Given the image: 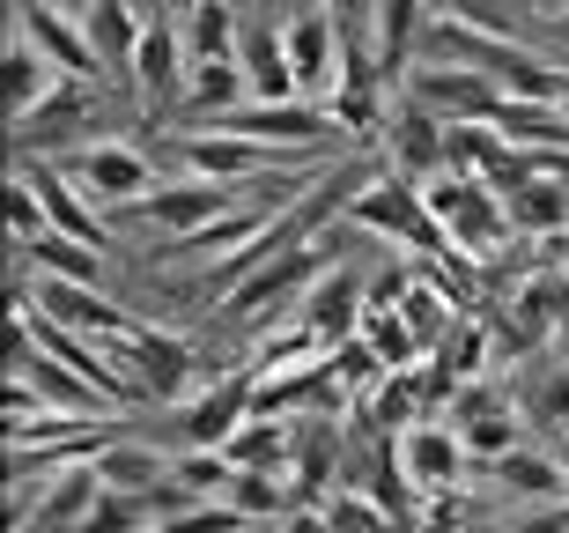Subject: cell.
<instances>
[{"mask_svg": "<svg viewBox=\"0 0 569 533\" xmlns=\"http://www.w3.org/2000/svg\"><path fill=\"white\" fill-rule=\"evenodd\" d=\"M348 230H370V237H392V245H407L415 259H429V267H451V259H466L451 237H443V223L429 215L422 186L400 171H378L370 186L348 200Z\"/></svg>", "mask_w": 569, "mask_h": 533, "instance_id": "1", "label": "cell"}, {"mask_svg": "<svg viewBox=\"0 0 569 533\" xmlns=\"http://www.w3.org/2000/svg\"><path fill=\"white\" fill-rule=\"evenodd\" d=\"M422 200H429V215L443 223V237H451V245H459L473 267H481V259H496L510 237H518V223H510V208H503V193L488 186V178H473V171L429 178Z\"/></svg>", "mask_w": 569, "mask_h": 533, "instance_id": "2", "label": "cell"}, {"mask_svg": "<svg viewBox=\"0 0 569 533\" xmlns=\"http://www.w3.org/2000/svg\"><path fill=\"white\" fill-rule=\"evenodd\" d=\"M222 134H244V141H267V149H303V156H326L340 141L333 111L318 105V97H244L237 111L208 119Z\"/></svg>", "mask_w": 569, "mask_h": 533, "instance_id": "3", "label": "cell"}, {"mask_svg": "<svg viewBox=\"0 0 569 533\" xmlns=\"http://www.w3.org/2000/svg\"><path fill=\"white\" fill-rule=\"evenodd\" d=\"M67 178H74L97 208H141L148 193L163 186L156 164H148L133 141H89V149H74L67 156Z\"/></svg>", "mask_w": 569, "mask_h": 533, "instance_id": "4", "label": "cell"}, {"mask_svg": "<svg viewBox=\"0 0 569 533\" xmlns=\"http://www.w3.org/2000/svg\"><path fill=\"white\" fill-rule=\"evenodd\" d=\"M119 356L133 363V378L148 385V401H178L186 407L192 393H200V356H192V342L186 334H170V326H133L127 342H111Z\"/></svg>", "mask_w": 569, "mask_h": 533, "instance_id": "5", "label": "cell"}, {"mask_svg": "<svg viewBox=\"0 0 569 533\" xmlns=\"http://www.w3.org/2000/svg\"><path fill=\"white\" fill-rule=\"evenodd\" d=\"M385 171L415 178V186L443 178V171H451V119L407 97V105L385 119Z\"/></svg>", "mask_w": 569, "mask_h": 533, "instance_id": "6", "label": "cell"}, {"mask_svg": "<svg viewBox=\"0 0 569 533\" xmlns=\"http://www.w3.org/2000/svg\"><path fill=\"white\" fill-rule=\"evenodd\" d=\"M8 16H16V30L38 45L60 75H82V82H97V75H104L97 45H89V22L74 16V8H60V0H16Z\"/></svg>", "mask_w": 569, "mask_h": 533, "instance_id": "7", "label": "cell"}, {"mask_svg": "<svg viewBox=\"0 0 569 533\" xmlns=\"http://www.w3.org/2000/svg\"><path fill=\"white\" fill-rule=\"evenodd\" d=\"M451 423H459L466 452H473V467H488V460H503L510 445H526V415H518V401H510L503 385H459V401H451Z\"/></svg>", "mask_w": 569, "mask_h": 533, "instance_id": "8", "label": "cell"}, {"mask_svg": "<svg viewBox=\"0 0 569 533\" xmlns=\"http://www.w3.org/2000/svg\"><path fill=\"white\" fill-rule=\"evenodd\" d=\"M407 97L429 105V111H443V119H496L503 82L481 75V67H466V60H422L415 75H407Z\"/></svg>", "mask_w": 569, "mask_h": 533, "instance_id": "9", "label": "cell"}, {"mask_svg": "<svg viewBox=\"0 0 569 533\" xmlns=\"http://www.w3.org/2000/svg\"><path fill=\"white\" fill-rule=\"evenodd\" d=\"M400 467H407V482H415V496L429 504V496L459 490V474L473 467V452H466V437H459L451 415H429V423L400 430Z\"/></svg>", "mask_w": 569, "mask_h": 533, "instance_id": "10", "label": "cell"}, {"mask_svg": "<svg viewBox=\"0 0 569 533\" xmlns=\"http://www.w3.org/2000/svg\"><path fill=\"white\" fill-rule=\"evenodd\" d=\"M22 297L38 304V312H52L60 326H74V334H97V342H127L133 326H141V319L127 312V304H111L104 289H97V282H60V275H38L30 289H22Z\"/></svg>", "mask_w": 569, "mask_h": 533, "instance_id": "11", "label": "cell"}, {"mask_svg": "<svg viewBox=\"0 0 569 533\" xmlns=\"http://www.w3.org/2000/svg\"><path fill=\"white\" fill-rule=\"evenodd\" d=\"M252 385H259V363L230 371V378L200 385L186 407H178V445H230L237 423L252 415Z\"/></svg>", "mask_w": 569, "mask_h": 533, "instance_id": "12", "label": "cell"}, {"mask_svg": "<svg viewBox=\"0 0 569 533\" xmlns=\"http://www.w3.org/2000/svg\"><path fill=\"white\" fill-rule=\"evenodd\" d=\"M385 67L370 60V52H362V45H348V52H340V82H333V97H326V111H333V127L348 134V141H370V134H385V119H392V111H385Z\"/></svg>", "mask_w": 569, "mask_h": 533, "instance_id": "13", "label": "cell"}, {"mask_svg": "<svg viewBox=\"0 0 569 533\" xmlns=\"http://www.w3.org/2000/svg\"><path fill=\"white\" fill-rule=\"evenodd\" d=\"M296 326L303 334H318L326 348H340L348 334H362V282H356V267L340 259V267H326V275L296 297Z\"/></svg>", "mask_w": 569, "mask_h": 533, "instance_id": "14", "label": "cell"}, {"mask_svg": "<svg viewBox=\"0 0 569 533\" xmlns=\"http://www.w3.org/2000/svg\"><path fill=\"white\" fill-rule=\"evenodd\" d=\"M429 16H437V0H370V60L385 67V82L415 75Z\"/></svg>", "mask_w": 569, "mask_h": 533, "instance_id": "15", "label": "cell"}, {"mask_svg": "<svg viewBox=\"0 0 569 533\" xmlns=\"http://www.w3.org/2000/svg\"><path fill=\"white\" fill-rule=\"evenodd\" d=\"M281 45H289V67H296V89L311 97V89L340 82V52H348V38H340V16L333 8H303V16L281 22Z\"/></svg>", "mask_w": 569, "mask_h": 533, "instance_id": "16", "label": "cell"}, {"mask_svg": "<svg viewBox=\"0 0 569 533\" xmlns=\"http://www.w3.org/2000/svg\"><path fill=\"white\" fill-rule=\"evenodd\" d=\"M8 371L38 385L44 407H67V415H104V407H111V393H97V385H89L82 371H67L60 356H44V348L30 342L22 326H16V342H8Z\"/></svg>", "mask_w": 569, "mask_h": 533, "instance_id": "17", "label": "cell"}, {"mask_svg": "<svg viewBox=\"0 0 569 533\" xmlns=\"http://www.w3.org/2000/svg\"><path fill=\"white\" fill-rule=\"evenodd\" d=\"M186 67H192V52H186V30L178 22H148V38H141V52H133V97H141L148 111H163L170 97H186Z\"/></svg>", "mask_w": 569, "mask_h": 533, "instance_id": "18", "label": "cell"}, {"mask_svg": "<svg viewBox=\"0 0 569 533\" xmlns=\"http://www.w3.org/2000/svg\"><path fill=\"white\" fill-rule=\"evenodd\" d=\"M237 200L222 193V178H170V186H156L141 200V215L156 223L163 237H192V230H208L214 215H230Z\"/></svg>", "mask_w": 569, "mask_h": 533, "instance_id": "19", "label": "cell"}, {"mask_svg": "<svg viewBox=\"0 0 569 533\" xmlns=\"http://www.w3.org/2000/svg\"><path fill=\"white\" fill-rule=\"evenodd\" d=\"M488 482H496V490L503 496H518V504H569V490H562V452L555 445H510L503 460H488Z\"/></svg>", "mask_w": 569, "mask_h": 533, "instance_id": "20", "label": "cell"}, {"mask_svg": "<svg viewBox=\"0 0 569 533\" xmlns=\"http://www.w3.org/2000/svg\"><path fill=\"white\" fill-rule=\"evenodd\" d=\"M82 22H89V45H97L104 75L111 82H133V52H141V38H148V16L133 0H89Z\"/></svg>", "mask_w": 569, "mask_h": 533, "instance_id": "21", "label": "cell"}, {"mask_svg": "<svg viewBox=\"0 0 569 533\" xmlns=\"http://www.w3.org/2000/svg\"><path fill=\"white\" fill-rule=\"evenodd\" d=\"M503 208L518 223V237H562L569 230V178L555 171H532L518 186H503Z\"/></svg>", "mask_w": 569, "mask_h": 533, "instance_id": "22", "label": "cell"}, {"mask_svg": "<svg viewBox=\"0 0 569 533\" xmlns=\"http://www.w3.org/2000/svg\"><path fill=\"white\" fill-rule=\"evenodd\" d=\"M52 82H60V67L44 60L38 45L22 38V30H8V52H0V89H8V127L16 119H30V111L52 97Z\"/></svg>", "mask_w": 569, "mask_h": 533, "instance_id": "23", "label": "cell"}, {"mask_svg": "<svg viewBox=\"0 0 569 533\" xmlns=\"http://www.w3.org/2000/svg\"><path fill=\"white\" fill-rule=\"evenodd\" d=\"M244 97H252V82H244V60H237V52L230 60H192L186 67V111L200 119V127L222 119V111H237Z\"/></svg>", "mask_w": 569, "mask_h": 533, "instance_id": "24", "label": "cell"}, {"mask_svg": "<svg viewBox=\"0 0 569 533\" xmlns=\"http://www.w3.org/2000/svg\"><path fill=\"white\" fill-rule=\"evenodd\" d=\"M237 60H244V82H252V97H303V89H296V67H289V45H281V30H267V22H244Z\"/></svg>", "mask_w": 569, "mask_h": 533, "instance_id": "25", "label": "cell"}, {"mask_svg": "<svg viewBox=\"0 0 569 533\" xmlns=\"http://www.w3.org/2000/svg\"><path fill=\"white\" fill-rule=\"evenodd\" d=\"M82 119H89V82H82V75H60V82H52V97H44L30 119H16L8 134H16V149H22V156H38L44 134H74Z\"/></svg>", "mask_w": 569, "mask_h": 533, "instance_id": "26", "label": "cell"}, {"mask_svg": "<svg viewBox=\"0 0 569 533\" xmlns=\"http://www.w3.org/2000/svg\"><path fill=\"white\" fill-rule=\"evenodd\" d=\"M496 127L518 149H569V111L548 105V97H503L496 105Z\"/></svg>", "mask_w": 569, "mask_h": 533, "instance_id": "27", "label": "cell"}, {"mask_svg": "<svg viewBox=\"0 0 569 533\" xmlns=\"http://www.w3.org/2000/svg\"><path fill=\"white\" fill-rule=\"evenodd\" d=\"M97 474H104V490L119 496H148L170 482V460L156 445H133V437H111L104 452H97Z\"/></svg>", "mask_w": 569, "mask_h": 533, "instance_id": "28", "label": "cell"}, {"mask_svg": "<svg viewBox=\"0 0 569 533\" xmlns=\"http://www.w3.org/2000/svg\"><path fill=\"white\" fill-rule=\"evenodd\" d=\"M22 259H30L38 275H60V282H97V289H104V245H82V237H67V230H44L38 245H22Z\"/></svg>", "mask_w": 569, "mask_h": 533, "instance_id": "29", "label": "cell"}, {"mask_svg": "<svg viewBox=\"0 0 569 533\" xmlns=\"http://www.w3.org/2000/svg\"><path fill=\"white\" fill-rule=\"evenodd\" d=\"M178 30H186V52L192 60H230L237 52V0H192L186 16H178Z\"/></svg>", "mask_w": 569, "mask_h": 533, "instance_id": "30", "label": "cell"}, {"mask_svg": "<svg viewBox=\"0 0 569 533\" xmlns=\"http://www.w3.org/2000/svg\"><path fill=\"white\" fill-rule=\"evenodd\" d=\"M230 504H237L244 519H289V512H296V482H289V467H237Z\"/></svg>", "mask_w": 569, "mask_h": 533, "instance_id": "31", "label": "cell"}, {"mask_svg": "<svg viewBox=\"0 0 569 533\" xmlns=\"http://www.w3.org/2000/svg\"><path fill=\"white\" fill-rule=\"evenodd\" d=\"M510 149H518V141H503L496 119H451V171L488 178L496 164H510Z\"/></svg>", "mask_w": 569, "mask_h": 533, "instance_id": "32", "label": "cell"}, {"mask_svg": "<svg viewBox=\"0 0 569 533\" xmlns=\"http://www.w3.org/2000/svg\"><path fill=\"white\" fill-rule=\"evenodd\" d=\"M289 445H296V430H281V415H244L222 452L237 467H289Z\"/></svg>", "mask_w": 569, "mask_h": 533, "instance_id": "33", "label": "cell"}, {"mask_svg": "<svg viewBox=\"0 0 569 533\" xmlns=\"http://www.w3.org/2000/svg\"><path fill=\"white\" fill-rule=\"evenodd\" d=\"M362 342H370V348L385 356V371H415V363L429 356V348L415 342V326H407L400 312H370V304H362Z\"/></svg>", "mask_w": 569, "mask_h": 533, "instance_id": "34", "label": "cell"}, {"mask_svg": "<svg viewBox=\"0 0 569 533\" xmlns=\"http://www.w3.org/2000/svg\"><path fill=\"white\" fill-rule=\"evenodd\" d=\"M74 533H156V504H148V496L104 490V496L82 512V526H74Z\"/></svg>", "mask_w": 569, "mask_h": 533, "instance_id": "35", "label": "cell"}, {"mask_svg": "<svg viewBox=\"0 0 569 533\" xmlns=\"http://www.w3.org/2000/svg\"><path fill=\"white\" fill-rule=\"evenodd\" d=\"M170 474H178V482H186L192 496H230V482H237V460H230L222 445H186Z\"/></svg>", "mask_w": 569, "mask_h": 533, "instance_id": "36", "label": "cell"}, {"mask_svg": "<svg viewBox=\"0 0 569 533\" xmlns=\"http://www.w3.org/2000/svg\"><path fill=\"white\" fill-rule=\"evenodd\" d=\"M540 430H569V363L555 371V378H540V393H532V407H526Z\"/></svg>", "mask_w": 569, "mask_h": 533, "instance_id": "37", "label": "cell"}, {"mask_svg": "<svg viewBox=\"0 0 569 533\" xmlns=\"http://www.w3.org/2000/svg\"><path fill=\"white\" fill-rule=\"evenodd\" d=\"M52 230V215H44V200L16 178V245H38V237Z\"/></svg>", "mask_w": 569, "mask_h": 533, "instance_id": "38", "label": "cell"}, {"mask_svg": "<svg viewBox=\"0 0 569 533\" xmlns=\"http://www.w3.org/2000/svg\"><path fill=\"white\" fill-rule=\"evenodd\" d=\"M548 45L562 52V67H569V8H548Z\"/></svg>", "mask_w": 569, "mask_h": 533, "instance_id": "39", "label": "cell"}, {"mask_svg": "<svg viewBox=\"0 0 569 533\" xmlns=\"http://www.w3.org/2000/svg\"><path fill=\"white\" fill-rule=\"evenodd\" d=\"M555 452H562V490H569V430H562V437H555Z\"/></svg>", "mask_w": 569, "mask_h": 533, "instance_id": "40", "label": "cell"}, {"mask_svg": "<svg viewBox=\"0 0 569 533\" xmlns=\"http://www.w3.org/2000/svg\"><path fill=\"white\" fill-rule=\"evenodd\" d=\"M318 8H333V16H348V8H356V0H318Z\"/></svg>", "mask_w": 569, "mask_h": 533, "instance_id": "41", "label": "cell"}, {"mask_svg": "<svg viewBox=\"0 0 569 533\" xmlns=\"http://www.w3.org/2000/svg\"><path fill=\"white\" fill-rule=\"evenodd\" d=\"M186 8H192V0H170V22H178V16H186Z\"/></svg>", "mask_w": 569, "mask_h": 533, "instance_id": "42", "label": "cell"}, {"mask_svg": "<svg viewBox=\"0 0 569 533\" xmlns=\"http://www.w3.org/2000/svg\"><path fill=\"white\" fill-rule=\"evenodd\" d=\"M532 8H555V0H532Z\"/></svg>", "mask_w": 569, "mask_h": 533, "instance_id": "43", "label": "cell"}, {"mask_svg": "<svg viewBox=\"0 0 569 533\" xmlns=\"http://www.w3.org/2000/svg\"><path fill=\"white\" fill-rule=\"evenodd\" d=\"M562 111H569V89H562Z\"/></svg>", "mask_w": 569, "mask_h": 533, "instance_id": "44", "label": "cell"}, {"mask_svg": "<svg viewBox=\"0 0 569 533\" xmlns=\"http://www.w3.org/2000/svg\"><path fill=\"white\" fill-rule=\"evenodd\" d=\"M60 8H67V0H60Z\"/></svg>", "mask_w": 569, "mask_h": 533, "instance_id": "45", "label": "cell"}]
</instances>
